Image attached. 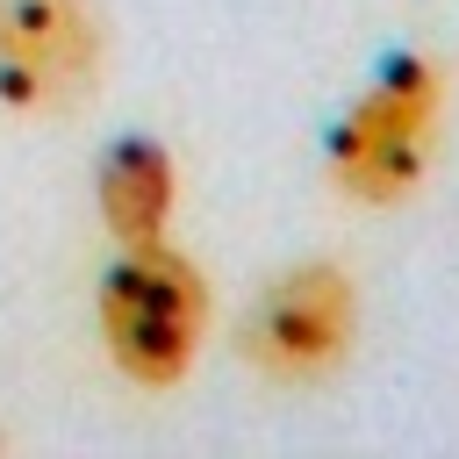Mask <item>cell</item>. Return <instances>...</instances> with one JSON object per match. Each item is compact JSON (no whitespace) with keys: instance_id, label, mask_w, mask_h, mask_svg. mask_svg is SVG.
Masks as SVG:
<instances>
[{"instance_id":"1","label":"cell","mask_w":459,"mask_h":459,"mask_svg":"<svg viewBox=\"0 0 459 459\" xmlns=\"http://www.w3.org/2000/svg\"><path fill=\"white\" fill-rule=\"evenodd\" d=\"M208 323H215V294H208V273L172 244H129L115 251V265L100 273V294H93V330H100V351L108 366L143 387V394H172L201 351H208Z\"/></svg>"},{"instance_id":"2","label":"cell","mask_w":459,"mask_h":459,"mask_svg":"<svg viewBox=\"0 0 459 459\" xmlns=\"http://www.w3.org/2000/svg\"><path fill=\"white\" fill-rule=\"evenodd\" d=\"M445 129V65L430 50H394L337 115L323 172L359 208H402L437 158Z\"/></svg>"},{"instance_id":"3","label":"cell","mask_w":459,"mask_h":459,"mask_svg":"<svg viewBox=\"0 0 459 459\" xmlns=\"http://www.w3.org/2000/svg\"><path fill=\"white\" fill-rule=\"evenodd\" d=\"M359 344V287L337 258H294L273 273L244 316V359L273 387H316L344 373Z\"/></svg>"},{"instance_id":"4","label":"cell","mask_w":459,"mask_h":459,"mask_svg":"<svg viewBox=\"0 0 459 459\" xmlns=\"http://www.w3.org/2000/svg\"><path fill=\"white\" fill-rule=\"evenodd\" d=\"M108 72L100 0H0V108L22 122L72 115Z\"/></svg>"},{"instance_id":"5","label":"cell","mask_w":459,"mask_h":459,"mask_svg":"<svg viewBox=\"0 0 459 459\" xmlns=\"http://www.w3.org/2000/svg\"><path fill=\"white\" fill-rule=\"evenodd\" d=\"M93 215L115 237V251L172 237V215H179V158L158 136H115L100 151V165H93Z\"/></svg>"}]
</instances>
